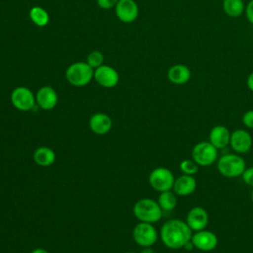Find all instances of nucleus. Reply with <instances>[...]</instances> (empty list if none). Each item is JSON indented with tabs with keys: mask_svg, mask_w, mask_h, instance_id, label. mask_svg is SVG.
I'll list each match as a JSON object with an SVG mask.
<instances>
[{
	"mask_svg": "<svg viewBox=\"0 0 253 253\" xmlns=\"http://www.w3.org/2000/svg\"><path fill=\"white\" fill-rule=\"evenodd\" d=\"M32 22L38 27H45L49 22L48 13L41 6H34L29 12Z\"/></svg>",
	"mask_w": 253,
	"mask_h": 253,
	"instance_id": "nucleus-22",
	"label": "nucleus"
},
{
	"mask_svg": "<svg viewBox=\"0 0 253 253\" xmlns=\"http://www.w3.org/2000/svg\"><path fill=\"white\" fill-rule=\"evenodd\" d=\"M229 144L231 148L239 154L248 152L253 144V139L251 134L242 128L235 129L231 132Z\"/></svg>",
	"mask_w": 253,
	"mask_h": 253,
	"instance_id": "nucleus-12",
	"label": "nucleus"
},
{
	"mask_svg": "<svg viewBox=\"0 0 253 253\" xmlns=\"http://www.w3.org/2000/svg\"><path fill=\"white\" fill-rule=\"evenodd\" d=\"M31 253H49V252L43 248H36Z\"/></svg>",
	"mask_w": 253,
	"mask_h": 253,
	"instance_id": "nucleus-31",
	"label": "nucleus"
},
{
	"mask_svg": "<svg viewBox=\"0 0 253 253\" xmlns=\"http://www.w3.org/2000/svg\"><path fill=\"white\" fill-rule=\"evenodd\" d=\"M57 93L50 86H43L40 88L36 94V103L44 111L52 110L57 105Z\"/></svg>",
	"mask_w": 253,
	"mask_h": 253,
	"instance_id": "nucleus-14",
	"label": "nucleus"
},
{
	"mask_svg": "<svg viewBox=\"0 0 253 253\" xmlns=\"http://www.w3.org/2000/svg\"><path fill=\"white\" fill-rule=\"evenodd\" d=\"M251 200L253 202V187H252V191H251Z\"/></svg>",
	"mask_w": 253,
	"mask_h": 253,
	"instance_id": "nucleus-33",
	"label": "nucleus"
},
{
	"mask_svg": "<svg viewBox=\"0 0 253 253\" xmlns=\"http://www.w3.org/2000/svg\"><path fill=\"white\" fill-rule=\"evenodd\" d=\"M89 127L96 134H106L112 128V120L105 113H96L89 120Z\"/></svg>",
	"mask_w": 253,
	"mask_h": 253,
	"instance_id": "nucleus-18",
	"label": "nucleus"
},
{
	"mask_svg": "<svg viewBox=\"0 0 253 253\" xmlns=\"http://www.w3.org/2000/svg\"><path fill=\"white\" fill-rule=\"evenodd\" d=\"M192 229L186 221L181 219H169L163 223L160 229V238L163 244L170 249L184 248L192 238Z\"/></svg>",
	"mask_w": 253,
	"mask_h": 253,
	"instance_id": "nucleus-1",
	"label": "nucleus"
},
{
	"mask_svg": "<svg viewBox=\"0 0 253 253\" xmlns=\"http://www.w3.org/2000/svg\"><path fill=\"white\" fill-rule=\"evenodd\" d=\"M33 158L36 164L42 167H46L54 163L56 156L51 148L47 146H40L34 151Z\"/></svg>",
	"mask_w": 253,
	"mask_h": 253,
	"instance_id": "nucleus-19",
	"label": "nucleus"
},
{
	"mask_svg": "<svg viewBox=\"0 0 253 253\" xmlns=\"http://www.w3.org/2000/svg\"><path fill=\"white\" fill-rule=\"evenodd\" d=\"M197 188V181L192 175H181L176 178L173 185V192L177 196L186 197L190 196L195 192Z\"/></svg>",
	"mask_w": 253,
	"mask_h": 253,
	"instance_id": "nucleus-16",
	"label": "nucleus"
},
{
	"mask_svg": "<svg viewBox=\"0 0 253 253\" xmlns=\"http://www.w3.org/2000/svg\"><path fill=\"white\" fill-rule=\"evenodd\" d=\"M230 135L231 133L226 126L217 125L211 129L209 133V141L217 149L224 148L229 144Z\"/></svg>",
	"mask_w": 253,
	"mask_h": 253,
	"instance_id": "nucleus-17",
	"label": "nucleus"
},
{
	"mask_svg": "<svg viewBox=\"0 0 253 253\" xmlns=\"http://www.w3.org/2000/svg\"><path fill=\"white\" fill-rule=\"evenodd\" d=\"M191 77V69L182 63L172 65L167 71L168 80L175 85H184L190 81Z\"/></svg>",
	"mask_w": 253,
	"mask_h": 253,
	"instance_id": "nucleus-15",
	"label": "nucleus"
},
{
	"mask_svg": "<svg viewBox=\"0 0 253 253\" xmlns=\"http://www.w3.org/2000/svg\"><path fill=\"white\" fill-rule=\"evenodd\" d=\"M125 253H135V252H130V251H127V252H125Z\"/></svg>",
	"mask_w": 253,
	"mask_h": 253,
	"instance_id": "nucleus-34",
	"label": "nucleus"
},
{
	"mask_svg": "<svg viewBox=\"0 0 253 253\" xmlns=\"http://www.w3.org/2000/svg\"><path fill=\"white\" fill-rule=\"evenodd\" d=\"M177 195L172 192L171 190L169 191H164L161 192L159 197H158V205L160 206L161 210L164 211H170L174 210L177 206Z\"/></svg>",
	"mask_w": 253,
	"mask_h": 253,
	"instance_id": "nucleus-21",
	"label": "nucleus"
},
{
	"mask_svg": "<svg viewBox=\"0 0 253 253\" xmlns=\"http://www.w3.org/2000/svg\"><path fill=\"white\" fill-rule=\"evenodd\" d=\"M186 223L192 229V231L206 229L209 223V213L202 207H194L187 213Z\"/></svg>",
	"mask_w": 253,
	"mask_h": 253,
	"instance_id": "nucleus-13",
	"label": "nucleus"
},
{
	"mask_svg": "<svg viewBox=\"0 0 253 253\" xmlns=\"http://www.w3.org/2000/svg\"><path fill=\"white\" fill-rule=\"evenodd\" d=\"M242 123L246 127L253 128V110H249L243 114Z\"/></svg>",
	"mask_w": 253,
	"mask_h": 253,
	"instance_id": "nucleus-26",
	"label": "nucleus"
},
{
	"mask_svg": "<svg viewBox=\"0 0 253 253\" xmlns=\"http://www.w3.org/2000/svg\"><path fill=\"white\" fill-rule=\"evenodd\" d=\"M116 15L123 23H132L138 17V6L134 0H119L116 7Z\"/></svg>",
	"mask_w": 253,
	"mask_h": 253,
	"instance_id": "nucleus-11",
	"label": "nucleus"
},
{
	"mask_svg": "<svg viewBox=\"0 0 253 253\" xmlns=\"http://www.w3.org/2000/svg\"><path fill=\"white\" fill-rule=\"evenodd\" d=\"M86 62L94 69H96L97 67L103 65L104 62V55L101 51L99 50H94L92 52H90L87 56Z\"/></svg>",
	"mask_w": 253,
	"mask_h": 253,
	"instance_id": "nucleus-24",
	"label": "nucleus"
},
{
	"mask_svg": "<svg viewBox=\"0 0 253 253\" xmlns=\"http://www.w3.org/2000/svg\"><path fill=\"white\" fill-rule=\"evenodd\" d=\"M180 171L185 175H195L199 171V165L193 159H184L179 165Z\"/></svg>",
	"mask_w": 253,
	"mask_h": 253,
	"instance_id": "nucleus-23",
	"label": "nucleus"
},
{
	"mask_svg": "<svg viewBox=\"0 0 253 253\" xmlns=\"http://www.w3.org/2000/svg\"><path fill=\"white\" fill-rule=\"evenodd\" d=\"M218 172L227 178L241 176L246 168V162L238 154H224L217 161Z\"/></svg>",
	"mask_w": 253,
	"mask_h": 253,
	"instance_id": "nucleus-4",
	"label": "nucleus"
},
{
	"mask_svg": "<svg viewBox=\"0 0 253 253\" xmlns=\"http://www.w3.org/2000/svg\"><path fill=\"white\" fill-rule=\"evenodd\" d=\"M11 103L19 111L27 112L34 109L36 105V96L27 87H16L11 93Z\"/></svg>",
	"mask_w": 253,
	"mask_h": 253,
	"instance_id": "nucleus-8",
	"label": "nucleus"
},
{
	"mask_svg": "<svg viewBox=\"0 0 253 253\" xmlns=\"http://www.w3.org/2000/svg\"><path fill=\"white\" fill-rule=\"evenodd\" d=\"M93 78L100 86L105 88H113L117 86L120 80L118 71L115 68L104 64L94 70Z\"/></svg>",
	"mask_w": 253,
	"mask_h": 253,
	"instance_id": "nucleus-10",
	"label": "nucleus"
},
{
	"mask_svg": "<svg viewBox=\"0 0 253 253\" xmlns=\"http://www.w3.org/2000/svg\"><path fill=\"white\" fill-rule=\"evenodd\" d=\"M132 237L137 245L141 247H151L157 241L158 233L152 223L140 221L134 226Z\"/></svg>",
	"mask_w": 253,
	"mask_h": 253,
	"instance_id": "nucleus-7",
	"label": "nucleus"
},
{
	"mask_svg": "<svg viewBox=\"0 0 253 253\" xmlns=\"http://www.w3.org/2000/svg\"><path fill=\"white\" fill-rule=\"evenodd\" d=\"M119 0H97V4L100 8L109 10L116 7Z\"/></svg>",
	"mask_w": 253,
	"mask_h": 253,
	"instance_id": "nucleus-27",
	"label": "nucleus"
},
{
	"mask_svg": "<svg viewBox=\"0 0 253 253\" xmlns=\"http://www.w3.org/2000/svg\"><path fill=\"white\" fill-rule=\"evenodd\" d=\"M217 158V148L210 141H200L192 149V159L199 166H210Z\"/></svg>",
	"mask_w": 253,
	"mask_h": 253,
	"instance_id": "nucleus-5",
	"label": "nucleus"
},
{
	"mask_svg": "<svg viewBox=\"0 0 253 253\" xmlns=\"http://www.w3.org/2000/svg\"><path fill=\"white\" fill-rule=\"evenodd\" d=\"M94 76L93 68L87 62H75L68 66L65 72L67 81L75 87L88 85Z\"/></svg>",
	"mask_w": 253,
	"mask_h": 253,
	"instance_id": "nucleus-3",
	"label": "nucleus"
},
{
	"mask_svg": "<svg viewBox=\"0 0 253 253\" xmlns=\"http://www.w3.org/2000/svg\"><path fill=\"white\" fill-rule=\"evenodd\" d=\"M140 253H154V251L150 247H143Z\"/></svg>",
	"mask_w": 253,
	"mask_h": 253,
	"instance_id": "nucleus-32",
	"label": "nucleus"
},
{
	"mask_svg": "<svg viewBox=\"0 0 253 253\" xmlns=\"http://www.w3.org/2000/svg\"><path fill=\"white\" fill-rule=\"evenodd\" d=\"M191 241L196 249L204 252L214 250L218 243L217 236L213 232L206 229L195 231V233L192 235Z\"/></svg>",
	"mask_w": 253,
	"mask_h": 253,
	"instance_id": "nucleus-9",
	"label": "nucleus"
},
{
	"mask_svg": "<svg viewBox=\"0 0 253 253\" xmlns=\"http://www.w3.org/2000/svg\"><path fill=\"white\" fill-rule=\"evenodd\" d=\"M184 248H185L187 251H191V250H193V248H195V246H194V244L192 243V241L190 240L189 242H187V243L185 244Z\"/></svg>",
	"mask_w": 253,
	"mask_h": 253,
	"instance_id": "nucleus-30",
	"label": "nucleus"
},
{
	"mask_svg": "<svg viewBox=\"0 0 253 253\" xmlns=\"http://www.w3.org/2000/svg\"><path fill=\"white\" fill-rule=\"evenodd\" d=\"M244 13H245V16H246L248 22L251 25H253V0H250L247 3V5L245 6Z\"/></svg>",
	"mask_w": 253,
	"mask_h": 253,
	"instance_id": "nucleus-28",
	"label": "nucleus"
},
{
	"mask_svg": "<svg viewBox=\"0 0 253 253\" xmlns=\"http://www.w3.org/2000/svg\"><path fill=\"white\" fill-rule=\"evenodd\" d=\"M148 181L154 190L161 193L164 191L172 190L175 178L171 170L168 168L157 167L150 172Z\"/></svg>",
	"mask_w": 253,
	"mask_h": 253,
	"instance_id": "nucleus-6",
	"label": "nucleus"
},
{
	"mask_svg": "<svg viewBox=\"0 0 253 253\" xmlns=\"http://www.w3.org/2000/svg\"><path fill=\"white\" fill-rule=\"evenodd\" d=\"M162 212L158 202L149 198L140 199L133 206V214L141 222H157L162 217Z\"/></svg>",
	"mask_w": 253,
	"mask_h": 253,
	"instance_id": "nucleus-2",
	"label": "nucleus"
},
{
	"mask_svg": "<svg viewBox=\"0 0 253 253\" xmlns=\"http://www.w3.org/2000/svg\"><path fill=\"white\" fill-rule=\"evenodd\" d=\"M222 9L228 17L238 18L245 11V4L243 0H223Z\"/></svg>",
	"mask_w": 253,
	"mask_h": 253,
	"instance_id": "nucleus-20",
	"label": "nucleus"
},
{
	"mask_svg": "<svg viewBox=\"0 0 253 253\" xmlns=\"http://www.w3.org/2000/svg\"><path fill=\"white\" fill-rule=\"evenodd\" d=\"M246 85L248 87V89L253 92V71L248 75L247 80H246Z\"/></svg>",
	"mask_w": 253,
	"mask_h": 253,
	"instance_id": "nucleus-29",
	"label": "nucleus"
},
{
	"mask_svg": "<svg viewBox=\"0 0 253 253\" xmlns=\"http://www.w3.org/2000/svg\"><path fill=\"white\" fill-rule=\"evenodd\" d=\"M241 177H242L243 182L246 185L253 187V167L245 168V170L243 171Z\"/></svg>",
	"mask_w": 253,
	"mask_h": 253,
	"instance_id": "nucleus-25",
	"label": "nucleus"
}]
</instances>
